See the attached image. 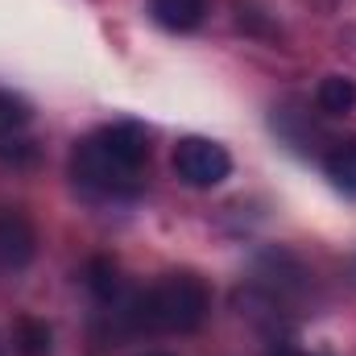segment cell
<instances>
[{
    "label": "cell",
    "instance_id": "4",
    "mask_svg": "<svg viewBox=\"0 0 356 356\" xmlns=\"http://www.w3.org/2000/svg\"><path fill=\"white\" fill-rule=\"evenodd\" d=\"M33 257V228L25 216L0 207V269H21Z\"/></svg>",
    "mask_w": 356,
    "mask_h": 356
},
{
    "label": "cell",
    "instance_id": "5",
    "mask_svg": "<svg viewBox=\"0 0 356 356\" xmlns=\"http://www.w3.org/2000/svg\"><path fill=\"white\" fill-rule=\"evenodd\" d=\"M149 13L158 25L175 29V33H191L203 25L207 17V0H149Z\"/></svg>",
    "mask_w": 356,
    "mask_h": 356
},
{
    "label": "cell",
    "instance_id": "8",
    "mask_svg": "<svg viewBox=\"0 0 356 356\" xmlns=\"http://www.w3.org/2000/svg\"><path fill=\"white\" fill-rule=\"evenodd\" d=\"M13 348L21 356H50V327L42 319H17L13 327Z\"/></svg>",
    "mask_w": 356,
    "mask_h": 356
},
{
    "label": "cell",
    "instance_id": "12",
    "mask_svg": "<svg viewBox=\"0 0 356 356\" xmlns=\"http://www.w3.org/2000/svg\"><path fill=\"white\" fill-rule=\"evenodd\" d=\"M149 356H166V353H149Z\"/></svg>",
    "mask_w": 356,
    "mask_h": 356
},
{
    "label": "cell",
    "instance_id": "10",
    "mask_svg": "<svg viewBox=\"0 0 356 356\" xmlns=\"http://www.w3.org/2000/svg\"><path fill=\"white\" fill-rule=\"evenodd\" d=\"M91 286H95L99 298H112V294H116V266H108V261H91Z\"/></svg>",
    "mask_w": 356,
    "mask_h": 356
},
{
    "label": "cell",
    "instance_id": "9",
    "mask_svg": "<svg viewBox=\"0 0 356 356\" xmlns=\"http://www.w3.org/2000/svg\"><path fill=\"white\" fill-rule=\"evenodd\" d=\"M25 120H29V104H25L21 95H13V91L0 88V137L17 133Z\"/></svg>",
    "mask_w": 356,
    "mask_h": 356
},
{
    "label": "cell",
    "instance_id": "3",
    "mask_svg": "<svg viewBox=\"0 0 356 356\" xmlns=\"http://www.w3.org/2000/svg\"><path fill=\"white\" fill-rule=\"evenodd\" d=\"M228 170H232L228 149L207 137H182L175 145V175L186 186H220Z\"/></svg>",
    "mask_w": 356,
    "mask_h": 356
},
{
    "label": "cell",
    "instance_id": "2",
    "mask_svg": "<svg viewBox=\"0 0 356 356\" xmlns=\"http://www.w3.org/2000/svg\"><path fill=\"white\" fill-rule=\"evenodd\" d=\"M207 286L195 273H166L129 302V319L141 332H195L207 319Z\"/></svg>",
    "mask_w": 356,
    "mask_h": 356
},
{
    "label": "cell",
    "instance_id": "7",
    "mask_svg": "<svg viewBox=\"0 0 356 356\" xmlns=\"http://www.w3.org/2000/svg\"><path fill=\"white\" fill-rule=\"evenodd\" d=\"M323 170H327V178H332L340 191L356 195V137L332 145V154L323 158Z\"/></svg>",
    "mask_w": 356,
    "mask_h": 356
},
{
    "label": "cell",
    "instance_id": "1",
    "mask_svg": "<svg viewBox=\"0 0 356 356\" xmlns=\"http://www.w3.org/2000/svg\"><path fill=\"white\" fill-rule=\"evenodd\" d=\"M149 133L141 124H104L71 154V178L95 199H129L145 182Z\"/></svg>",
    "mask_w": 356,
    "mask_h": 356
},
{
    "label": "cell",
    "instance_id": "6",
    "mask_svg": "<svg viewBox=\"0 0 356 356\" xmlns=\"http://www.w3.org/2000/svg\"><path fill=\"white\" fill-rule=\"evenodd\" d=\"M315 104H319V112H327V116H344V112L356 108V83L348 75H327V79L315 88Z\"/></svg>",
    "mask_w": 356,
    "mask_h": 356
},
{
    "label": "cell",
    "instance_id": "11",
    "mask_svg": "<svg viewBox=\"0 0 356 356\" xmlns=\"http://www.w3.org/2000/svg\"><path fill=\"white\" fill-rule=\"evenodd\" d=\"M273 356H319V353H298V348H282V353H273Z\"/></svg>",
    "mask_w": 356,
    "mask_h": 356
}]
</instances>
